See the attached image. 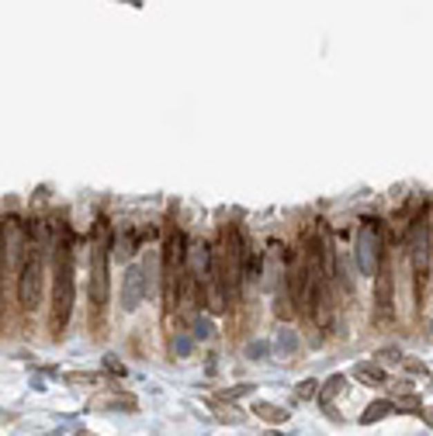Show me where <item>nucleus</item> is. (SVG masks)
<instances>
[{
    "mask_svg": "<svg viewBox=\"0 0 433 436\" xmlns=\"http://www.w3.org/2000/svg\"><path fill=\"white\" fill-rule=\"evenodd\" d=\"M73 315V243L63 229L56 243V264H52V333L63 336Z\"/></svg>",
    "mask_w": 433,
    "mask_h": 436,
    "instance_id": "1",
    "label": "nucleus"
},
{
    "mask_svg": "<svg viewBox=\"0 0 433 436\" xmlns=\"http://www.w3.org/2000/svg\"><path fill=\"white\" fill-rule=\"evenodd\" d=\"M354 257H357L360 274L378 277V270L385 264V229H381L378 218H364L360 222L357 239H354Z\"/></svg>",
    "mask_w": 433,
    "mask_h": 436,
    "instance_id": "2",
    "label": "nucleus"
},
{
    "mask_svg": "<svg viewBox=\"0 0 433 436\" xmlns=\"http://www.w3.org/2000/svg\"><path fill=\"white\" fill-rule=\"evenodd\" d=\"M108 295H111V284H108V232L101 236V243L90 250V281H87V301L94 308V315L104 312L108 305Z\"/></svg>",
    "mask_w": 433,
    "mask_h": 436,
    "instance_id": "3",
    "label": "nucleus"
},
{
    "mask_svg": "<svg viewBox=\"0 0 433 436\" xmlns=\"http://www.w3.org/2000/svg\"><path fill=\"white\" fill-rule=\"evenodd\" d=\"M42 295V246H25V260H21V274H18V301L25 312H32L39 305Z\"/></svg>",
    "mask_w": 433,
    "mask_h": 436,
    "instance_id": "4",
    "label": "nucleus"
},
{
    "mask_svg": "<svg viewBox=\"0 0 433 436\" xmlns=\"http://www.w3.org/2000/svg\"><path fill=\"white\" fill-rule=\"evenodd\" d=\"M146 295H149V274H146V267L132 264L125 270V277H122V308L125 312H135L146 301Z\"/></svg>",
    "mask_w": 433,
    "mask_h": 436,
    "instance_id": "5",
    "label": "nucleus"
},
{
    "mask_svg": "<svg viewBox=\"0 0 433 436\" xmlns=\"http://www.w3.org/2000/svg\"><path fill=\"white\" fill-rule=\"evenodd\" d=\"M374 305H378V319H388L392 315V270H388V264H381V270H378Z\"/></svg>",
    "mask_w": 433,
    "mask_h": 436,
    "instance_id": "6",
    "label": "nucleus"
},
{
    "mask_svg": "<svg viewBox=\"0 0 433 436\" xmlns=\"http://www.w3.org/2000/svg\"><path fill=\"white\" fill-rule=\"evenodd\" d=\"M253 415H257V419H267V422H274V426L291 419V412L281 408V405H274V402H253Z\"/></svg>",
    "mask_w": 433,
    "mask_h": 436,
    "instance_id": "7",
    "label": "nucleus"
},
{
    "mask_svg": "<svg viewBox=\"0 0 433 436\" xmlns=\"http://www.w3.org/2000/svg\"><path fill=\"white\" fill-rule=\"evenodd\" d=\"M392 412H398V408H395V402H392V398H381V402H371V405L364 408L360 422H364V426H371V422H381V419H385V415H392Z\"/></svg>",
    "mask_w": 433,
    "mask_h": 436,
    "instance_id": "8",
    "label": "nucleus"
},
{
    "mask_svg": "<svg viewBox=\"0 0 433 436\" xmlns=\"http://www.w3.org/2000/svg\"><path fill=\"white\" fill-rule=\"evenodd\" d=\"M295 350H298V333H295V329H288V326H281V329H278V339H274V353L291 357Z\"/></svg>",
    "mask_w": 433,
    "mask_h": 436,
    "instance_id": "9",
    "label": "nucleus"
},
{
    "mask_svg": "<svg viewBox=\"0 0 433 436\" xmlns=\"http://www.w3.org/2000/svg\"><path fill=\"white\" fill-rule=\"evenodd\" d=\"M354 377L364 381V384H385V381H388V374H385L378 364H357V367H354Z\"/></svg>",
    "mask_w": 433,
    "mask_h": 436,
    "instance_id": "10",
    "label": "nucleus"
},
{
    "mask_svg": "<svg viewBox=\"0 0 433 436\" xmlns=\"http://www.w3.org/2000/svg\"><path fill=\"white\" fill-rule=\"evenodd\" d=\"M343 388H347V377H343V374H333V377L323 384V395H319V398H323V405H329L336 395H343Z\"/></svg>",
    "mask_w": 433,
    "mask_h": 436,
    "instance_id": "11",
    "label": "nucleus"
},
{
    "mask_svg": "<svg viewBox=\"0 0 433 436\" xmlns=\"http://www.w3.org/2000/svg\"><path fill=\"white\" fill-rule=\"evenodd\" d=\"M271 350L274 346L271 343H260V339L257 343H247V360H264V357H271Z\"/></svg>",
    "mask_w": 433,
    "mask_h": 436,
    "instance_id": "12",
    "label": "nucleus"
},
{
    "mask_svg": "<svg viewBox=\"0 0 433 436\" xmlns=\"http://www.w3.org/2000/svg\"><path fill=\"white\" fill-rule=\"evenodd\" d=\"M170 350H173V357H187V353L194 350V339H191V336H173Z\"/></svg>",
    "mask_w": 433,
    "mask_h": 436,
    "instance_id": "13",
    "label": "nucleus"
},
{
    "mask_svg": "<svg viewBox=\"0 0 433 436\" xmlns=\"http://www.w3.org/2000/svg\"><path fill=\"white\" fill-rule=\"evenodd\" d=\"M319 391H323V384H319L316 377H312V381H302V384H298V398H305V402H309V398H316Z\"/></svg>",
    "mask_w": 433,
    "mask_h": 436,
    "instance_id": "14",
    "label": "nucleus"
},
{
    "mask_svg": "<svg viewBox=\"0 0 433 436\" xmlns=\"http://www.w3.org/2000/svg\"><path fill=\"white\" fill-rule=\"evenodd\" d=\"M211 336H215V326L208 319H198L194 322V339H211Z\"/></svg>",
    "mask_w": 433,
    "mask_h": 436,
    "instance_id": "15",
    "label": "nucleus"
},
{
    "mask_svg": "<svg viewBox=\"0 0 433 436\" xmlns=\"http://www.w3.org/2000/svg\"><path fill=\"white\" fill-rule=\"evenodd\" d=\"M402 367H405L412 377H426V374H430V370H426V364H423V360H412V357H409V360H402Z\"/></svg>",
    "mask_w": 433,
    "mask_h": 436,
    "instance_id": "16",
    "label": "nucleus"
},
{
    "mask_svg": "<svg viewBox=\"0 0 433 436\" xmlns=\"http://www.w3.org/2000/svg\"><path fill=\"white\" fill-rule=\"evenodd\" d=\"M63 381H66V384H94L97 377H94V374H66Z\"/></svg>",
    "mask_w": 433,
    "mask_h": 436,
    "instance_id": "17",
    "label": "nucleus"
},
{
    "mask_svg": "<svg viewBox=\"0 0 433 436\" xmlns=\"http://www.w3.org/2000/svg\"><path fill=\"white\" fill-rule=\"evenodd\" d=\"M374 360H395V364H398V360H402V353H398L395 346H388V350H378V357H374Z\"/></svg>",
    "mask_w": 433,
    "mask_h": 436,
    "instance_id": "18",
    "label": "nucleus"
},
{
    "mask_svg": "<svg viewBox=\"0 0 433 436\" xmlns=\"http://www.w3.org/2000/svg\"><path fill=\"white\" fill-rule=\"evenodd\" d=\"M419 415H423V422L433 429V408H426V405H423V412H419Z\"/></svg>",
    "mask_w": 433,
    "mask_h": 436,
    "instance_id": "19",
    "label": "nucleus"
},
{
    "mask_svg": "<svg viewBox=\"0 0 433 436\" xmlns=\"http://www.w3.org/2000/svg\"><path fill=\"white\" fill-rule=\"evenodd\" d=\"M77 436H94V433H77Z\"/></svg>",
    "mask_w": 433,
    "mask_h": 436,
    "instance_id": "20",
    "label": "nucleus"
},
{
    "mask_svg": "<svg viewBox=\"0 0 433 436\" xmlns=\"http://www.w3.org/2000/svg\"><path fill=\"white\" fill-rule=\"evenodd\" d=\"M430 243H433V226H430Z\"/></svg>",
    "mask_w": 433,
    "mask_h": 436,
    "instance_id": "21",
    "label": "nucleus"
},
{
    "mask_svg": "<svg viewBox=\"0 0 433 436\" xmlns=\"http://www.w3.org/2000/svg\"><path fill=\"white\" fill-rule=\"evenodd\" d=\"M267 436H278V433H267Z\"/></svg>",
    "mask_w": 433,
    "mask_h": 436,
    "instance_id": "22",
    "label": "nucleus"
}]
</instances>
